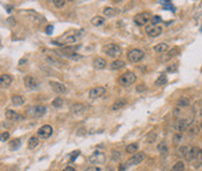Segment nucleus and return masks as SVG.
<instances>
[{
	"mask_svg": "<svg viewBox=\"0 0 202 171\" xmlns=\"http://www.w3.org/2000/svg\"><path fill=\"white\" fill-rule=\"evenodd\" d=\"M103 51L106 52L109 57L112 58H117L118 56L122 55V47L118 44H107L103 47Z\"/></svg>",
	"mask_w": 202,
	"mask_h": 171,
	"instance_id": "1",
	"label": "nucleus"
},
{
	"mask_svg": "<svg viewBox=\"0 0 202 171\" xmlns=\"http://www.w3.org/2000/svg\"><path fill=\"white\" fill-rule=\"evenodd\" d=\"M46 111L47 109L45 106H32L30 108H27L26 114L31 118H40V117H42V115H45Z\"/></svg>",
	"mask_w": 202,
	"mask_h": 171,
	"instance_id": "2",
	"label": "nucleus"
},
{
	"mask_svg": "<svg viewBox=\"0 0 202 171\" xmlns=\"http://www.w3.org/2000/svg\"><path fill=\"white\" fill-rule=\"evenodd\" d=\"M135 81H136V76H135V73L128 71V72L123 73L122 76H120L119 78H118V83L122 84V86H130V84H133Z\"/></svg>",
	"mask_w": 202,
	"mask_h": 171,
	"instance_id": "3",
	"label": "nucleus"
},
{
	"mask_svg": "<svg viewBox=\"0 0 202 171\" xmlns=\"http://www.w3.org/2000/svg\"><path fill=\"white\" fill-rule=\"evenodd\" d=\"M127 57H128V60L130 61V62L136 63V62H139V61H141L144 58V52L141 50H139V49H134V50H130L128 52Z\"/></svg>",
	"mask_w": 202,
	"mask_h": 171,
	"instance_id": "4",
	"label": "nucleus"
},
{
	"mask_svg": "<svg viewBox=\"0 0 202 171\" xmlns=\"http://www.w3.org/2000/svg\"><path fill=\"white\" fill-rule=\"evenodd\" d=\"M149 20H151L150 12H139L134 16V23L138 26H144L149 23Z\"/></svg>",
	"mask_w": 202,
	"mask_h": 171,
	"instance_id": "5",
	"label": "nucleus"
},
{
	"mask_svg": "<svg viewBox=\"0 0 202 171\" xmlns=\"http://www.w3.org/2000/svg\"><path fill=\"white\" fill-rule=\"evenodd\" d=\"M145 31H146V33L150 36V37H158V36H160L163 33V27L161 26H156V25H148L145 27Z\"/></svg>",
	"mask_w": 202,
	"mask_h": 171,
	"instance_id": "6",
	"label": "nucleus"
},
{
	"mask_svg": "<svg viewBox=\"0 0 202 171\" xmlns=\"http://www.w3.org/2000/svg\"><path fill=\"white\" fill-rule=\"evenodd\" d=\"M145 160V153H141V151H139V153H135L131 158L128 160V162H127V166H133V165H138V164H140V162H143Z\"/></svg>",
	"mask_w": 202,
	"mask_h": 171,
	"instance_id": "7",
	"label": "nucleus"
},
{
	"mask_svg": "<svg viewBox=\"0 0 202 171\" xmlns=\"http://www.w3.org/2000/svg\"><path fill=\"white\" fill-rule=\"evenodd\" d=\"M88 161L90 164H93V165H96V164H103L106 161V155L101 151H96L88 158Z\"/></svg>",
	"mask_w": 202,
	"mask_h": 171,
	"instance_id": "8",
	"label": "nucleus"
},
{
	"mask_svg": "<svg viewBox=\"0 0 202 171\" xmlns=\"http://www.w3.org/2000/svg\"><path fill=\"white\" fill-rule=\"evenodd\" d=\"M106 92H107V90L104 87L97 86V87L92 88V90L89 91V98L90 99H97V98H99V97H102V95L106 94Z\"/></svg>",
	"mask_w": 202,
	"mask_h": 171,
	"instance_id": "9",
	"label": "nucleus"
},
{
	"mask_svg": "<svg viewBox=\"0 0 202 171\" xmlns=\"http://www.w3.org/2000/svg\"><path fill=\"white\" fill-rule=\"evenodd\" d=\"M52 133H53V130H52L51 125H42L37 130V136L41 139H47L52 135Z\"/></svg>",
	"mask_w": 202,
	"mask_h": 171,
	"instance_id": "10",
	"label": "nucleus"
},
{
	"mask_svg": "<svg viewBox=\"0 0 202 171\" xmlns=\"http://www.w3.org/2000/svg\"><path fill=\"white\" fill-rule=\"evenodd\" d=\"M24 84L26 88H29V90H35V88L39 87V79L34 76H25L24 77Z\"/></svg>",
	"mask_w": 202,
	"mask_h": 171,
	"instance_id": "11",
	"label": "nucleus"
},
{
	"mask_svg": "<svg viewBox=\"0 0 202 171\" xmlns=\"http://www.w3.org/2000/svg\"><path fill=\"white\" fill-rule=\"evenodd\" d=\"M190 122H191V119H179L175 123V129L179 133L184 132V130H186V129H189V127L191 125Z\"/></svg>",
	"mask_w": 202,
	"mask_h": 171,
	"instance_id": "12",
	"label": "nucleus"
},
{
	"mask_svg": "<svg viewBox=\"0 0 202 171\" xmlns=\"http://www.w3.org/2000/svg\"><path fill=\"white\" fill-rule=\"evenodd\" d=\"M48 83H50V87L53 90V92H56V93H66V92H67L66 86H65V84H62V83H60V82H56V81H50Z\"/></svg>",
	"mask_w": 202,
	"mask_h": 171,
	"instance_id": "13",
	"label": "nucleus"
},
{
	"mask_svg": "<svg viewBox=\"0 0 202 171\" xmlns=\"http://www.w3.org/2000/svg\"><path fill=\"white\" fill-rule=\"evenodd\" d=\"M5 117H6V119L12 120V122H20V120L24 119V117L21 114L16 113L15 111H11V109H8V111L5 112Z\"/></svg>",
	"mask_w": 202,
	"mask_h": 171,
	"instance_id": "14",
	"label": "nucleus"
},
{
	"mask_svg": "<svg viewBox=\"0 0 202 171\" xmlns=\"http://www.w3.org/2000/svg\"><path fill=\"white\" fill-rule=\"evenodd\" d=\"M87 111V106H85L83 103H76L72 106L71 108V113L72 114H76V115H79V114H83Z\"/></svg>",
	"mask_w": 202,
	"mask_h": 171,
	"instance_id": "15",
	"label": "nucleus"
},
{
	"mask_svg": "<svg viewBox=\"0 0 202 171\" xmlns=\"http://www.w3.org/2000/svg\"><path fill=\"white\" fill-rule=\"evenodd\" d=\"M198 150H200V149L196 148V146H190L189 150H187L186 155H185V159H186L187 161L195 160V158H196V155H197V153H198Z\"/></svg>",
	"mask_w": 202,
	"mask_h": 171,
	"instance_id": "16",
	"label": "nucleus"
},
{
	"mask_svg": "<svg viewBox=\"0 0 202 171\" xmlns=\"http://www.w3.org/2000/svg\"><path fill=\"white\" fill-rule=\"evenodd\" d=\"M53 55H47L46 56V60H47V62H50V63H52V65H57V66H63V62L57 57V52H52Z\"/></svg>",
	"mask_w": 202,
	"mask_h": 171,
	"instance_id": "17",
	"label": "nucleus"
},
{
	"mask_svg": "<svg viewBox=\"0 0 202 171\" xmlns=\"http://www.w3.org/2000/svg\"><path fill=\"white\" fill-rule=\"evenodd\" d=\"M11 83H12V77L10 76V74L4 73V74L0 76V86H1V87L6 88V87H9Z\"/></svg>",
	"mask_w": 202,
	"mask_h": 171,
	"instance_id": "18",
	"label": "nucleus"
},
{
	"mask_svg": "<svg viewBox=\"0 0 202 171\" xmlns=\"http://www.w3.org/2000/svg\"><path fill=\"white\" fill-rule=\"evenodd\" d=\"M106 65H107V61L103 57H96L93 60V66H94V68H97V70H103V68H106Z\"/></svg>",
	"mask_w": 202,
	"mask_h": 171,
	"instance_id": "19",
	"label": "nucleus"
},
{
	"mask_svg": "<svg viewBox=\"0 0 202 171\" xmlns=\"http://www.w3.org/2000/svg\"><path fill=\"white\" fill-rule=\"evenodd\" d=\"M190 104H191V99L187 97V95H182V97L179 98V100H177V107H180V108L189 107Z\"/></svg>",
	"mask_w": 202,
	"mask_h": 171,
	"instance_id": "20",
	"label": "nucleus"
},
{
	"mask_svg": "<svg viewBox=\"0 0 202 171\" xmlns=\"http://www.w3.org/2000/svg\"><path fill=\"white\" fill-rule=\"evenodd\" d=\"M125 104H127V100H125V99H123V98L117 99L113 103V106H112V109H113V111H119V109L125 107Z\"/></svg>",
	"mask_w": 202,
	"mask_h": 171,
	"instance_id": "21",
	"label": "nucleus"
},
{
	"mask_svg": "<svg viewBox=\"0 0 202 171\" xmlns=\"http://www.w3.org/2000/svg\"><path fill=\"white\" fill-rule=\"evenodd\" d=\"M168 50H169V45L165 44V42H160L156 46H154V51L156 53H164L165 51H168Z\"/></svg>",
	"mask_w": 202,
	"mask_h": 171,
	"instance_id": "22",
	"label": "nucleus"
},
{
	"mask_svg": "<svg viewBox=\"0 0 202 171\" xmlns=\"http://www.w3.org/2000/svg\"><path fill=\"white\" fill-rule=\"evenodd\" d=\"M104 23H106V19H104L103 16H93L92 19H90V24H92L93 26H101L103 25Z\"/></svg>",
	"mask_w": 202,
	"mask_h": 171,
	"instance_id": "23",
	"label": "nucleus"
},
{
	"mask_svg": "<svg viewBox=\"0 0 202 171\" xmlns=\"http://www.w3.org/2000/svg\"><path fill=\"white\" fill-rule=\"evenodd\" d=\"M123 67H125V62L124 61H122V60H115V61H113L112 63H110V68L112 70H120V68H123Z\"/></svg>",
	"mask_w": 202,
	"mask_h": 171,
	"instance_id": "24",
	"label": "nucleus"
},
{
	"mask_svg": "<svg viewBox=\"0 0 202 171\" xmlns=\"http://www.w3.org/2000/svg\"><path fill=\"white\" fill-rule=\"evenodd\" d=\"M79 36H81V33L79 35H68V36H66L63 39V42L65 44H76L78 41Z\"/></svg>",
	"mask_w": 202,
	"mask_h": 171,
	"instance_id": "25",
	"label": "nucleus"
},
{
	"mask_svg": "<svg viewBox=\"0 0 202 171\" xmlns=\"http://www.w3.org/2000/svg\"><path fill=\"white\" fill-rule=\"evenodd\" d=\"M11 102L14 106H23L25 103V98L21 97V95H12Z\"/></svg>",
	"mask_w": 202,
	"mask_h": 171,
	"instance_id": "26",
	"label": "nucleus"
},
{
	"mask_svg": "<svg viewBox=\"0 0 202 171\" xmlns=\"http://www.w3.org/2000/svg\"><path fill=\"white\" fill-rule=\"evenodd\" d=\"M39 145V138H36V136H31V138L29 139V143H27V148L29 149H35Z\"/></svg>",
	"mask_w": 202,
	"mask_h": 171,
	"instance_id": "27",
	"label": "nucleus"
},
{
	"mask_svg": "<svg viewBox=\"0 0 202 171\" xmlns=\"http://www.w3.org/2000/svg\"><path fill=\"white\" fill-rule=\"evenodd\" d=\"M202 165V150L200 149L198 150V153H197V155H196V158H195V164H193V166L195 167H200Z\"/></svg>",
	"mask_w": 202,
	"mask_h": 171,
	"instance_id": "28",
	"label": "nucleus"
},
{
	"mask_svg": "<svg viewBox=\"0 0 202 171\" xmlns=\"http://www.w3.org/2000/svg\"><path fill=\"white\" fill-rule=\"evenodd\" d=\"M138 149H139V145L136 143H133V144H129L125 150H127L128 154H135V153H138Z\"/></svg>",
	"mask_w": 202,
	"mask_h": 171,
	"instance_id": "29",
	"label": "nucleus"
},
{
	"mask_svg": "<svg viewBox=\"0 0 202 171\" xmlns=\"http://www.w3.org/2000/svg\"><path fill=\"white\" fill-rule=\"evenodd\" d=\"M166 82H168V79H166V76H165V73H161L159 76V78L155 81V84L158 86V87H160V86H164Z\"/></svg>",
	"mask_w": 202,
	"mask_h": 171,
	"instance_id": "30",
	"label": "nucleus"
},
{
	"mask_svg": "<svg viewBox=\"0 0 202 171\" xmlns=\"http://www.w3.org/2000/svg\"><path fill=\"white\" fill-rule=\"evenodd\" d=\"M184 170H185V164L182 161H177L175 165L171 167L170 171H184Z\"/></svg>",
	"mask_w": 202,
	"mask_h": 171,
	"instance_id": "31",
	"label": "nucleus"
},
{
	"mask_svg": "<svg viewBox=\"0 0 202 171\" xmlns=\"http://www.w3.org/2000/svg\"><path fill=\"white\" fill-rule=\"evenodd\" d=\"M103 12L106 14V16H108V17H113L114 15H117V10L114 8H106Z\"/></svg>",
	"mask_w": 202,
	"mask_h": 171,
	"instance_id": "32",
	"label": "nucleus"
},
{
	"mask_svg": "<svg viewBox=\"0 0 202 171\" xmlns=\"http://www.w3.org/2000/svg\"><path fill=\"white\" fill-rule=\"evenodd\" d=\"M158 150H159V153L166 154V153H168V144H166L165 141H161V143H160V144L158 145Z\"/></svg>",
	"mask_w": 202,
	"mask_h": 171,
	"instance_id": "33",
	"label": "nucleus"
},
{
	"mask_svg": "<svg viewBox=\"0 0 202 171\" xmlns=\"http://www.w3.org/2000/svg\"><path fill=\"white\" fill-rule=\"evenodd\" d=\"M20 145H21L20 139H14V140H11V143H10V149H11V150H16V149L20 148Z\"/></svg>",
	"mask_w": 202,
	"mask_h": 171,
	"instance_id": "34",
	"label": "nucleus"
},
{
	"mask_svg": "<svg viewBox=\"0 0 202 171\" xmlns=\"http://www.w3.org/2000/svg\"><path fill=\"white\" fill-rule=\"evenodd\" d=\"M52 106L55 107V108H61L62 106H63V99L62 98H55L53 100H52Z\"/></svg>",
	"mask_w": 202,
	"mask_h": 171,
	"instance_id": "35",
	"label": "nucleus"
},
{
	"mask_svg": "<svg viewBox=\"0 0 202 171\" xmlns=\"http://www.w3.org/2000/svg\"><path fill=\"white\" fill-rule=\"evenodd\" d=\"M52 4H53V6H56V8L61 9V8H63V6H66L67 1H65V0H53Z\"/></svg>",
	"mask_w": 202,
	"mask_h": 171,
	"instance_id": "36",
	"label": "nucleus"
},
{
	"mask_svg": "<svg viewBox=\"0 0 202 171\" xmlns=\"http://www.w3.org/2000/svg\"><path fill=\"white\" fill-rule=\"evenodd\" d=\"M197 132H198V129H197V127L195 125V124H192V125H190V127H189V135H190V136L196 135V134H197Z\"/></svg>",
	"mask_w": 202,
	"mask_h": 171,
	"instance_id": "37",
	"label": "nucleus"
},
{
	"mask_svg": "<svg viewBox=\"0 0 202 171\" xmlns=\"http://www.w3.org/2000/svg\"><path fill=\"white\" fill-rule=\"evenodd\" d=\"M179 52H180V49H179V47H174V49H171V50L169 51L168 56L171 58V57H174V56H176V55H179Z\"/></svg>",
	"mask_w": 202,
	"mask_h": 171,
	"instance_id": "38",
	"label": "nucleus"
},
{
	"mask_svg": "<svg viewBox=\"0 0 202 171\" xmlns=\"http://www.w3.org/2000/svg\"><path fill=\"white\" fill-rule=\"evenodd\" d=\"M9 138H10V133H8V132L0 133V141H6V140H9Z\"/></svg>",
	"mask_w": 202,
	"mask_h": 171,
	"instance_id": "39",
	"label": "nucleus"
},
{
	"mask_svg": "<svg viewBox=\"0 0 202 171\" xmlns=\"http://www.w3.org/2000/svg\"><path fill=\"white\" fill-rule=\"evenodd\" d=\"M155 139H156V133L151 132V133L148 135V143H149V144H151V143L155 141Z\"/></svg>",
	"mask_w": 202,
	"mask_h": 171,
	"instance_id": "40",
	"label": "nucleus"
},
{
	"mask_svg": "<svg viewBox=\"0 0 202 171\" xmlns=\"http://www.w3.org/2000/svg\"><path fill=\"white\" fill-rule=\"evenodd\" d=\"M189 148H190V146H181V148L179 149V155H180V156H185L186 153H187V150H189Z\"/></svg>",
	"mask_w": 202,
	"mask_h": 171,
	"instance_id": "41",
	"label": "nucleus"
},
{
	"mask_svg": "<svg viewBox=\"0 0 202 171\" xmlns=\"http://www.w3.org/2000/svg\"><path fill=\"white\" fill-rule=\"evenodd\" d=\"M181 138H182V134L181 133H176L175 135H174V144H177V143H180V140H181Z\"/></svg>",
	"mask_w": 202,
	"mask_h": 171,
	"instance_id": "42",
	"label": "nucleus"
},
{
	"mask_svg": "<svg viewBox=\"0 0 202 171\" xmlns=\"http://www.w3.org/2000/svg\"><path fill=\"white\" fill-rule=\"evenodd\" d=\"M161 21H163V20H161V17H160V16H152V17H151L152 25H156V26H158V24H160Z\"/></svg>",
	"mask_w": 202,
	"mask_h": 171,
	"instance_id": "43",
	"label": "nucleus"
},
{
	"mask_svg": "<svg viewBox=\"0 0 202 171\" xmlns=\"http://www.w3.org/2000/svg\"><path fill=\"white\" fill-rule=\"evenodd\" d=\"M146 91V86L143 83V84H138L136 86V92H139V93H141V92H145Z\"/></svg>",
	"mask_w": 202,
	"mask_h": 171,
	"instance_id": "44",
	"label": "nucleus"
},
{
	"mask_svg": "<svg viewBox=\"0 0 202 171\" xmlns=\"http://www.w3.org/2000/svg\"><path fill=\"white\" fill-rule=\"evenodd\" d=\"M119 158H120L119 151H115V150H113V151H112V160H118Z\"/></svg>",
	"mask_w": 202,
	"mask_h": 171,
	"instance_id": "45",
	"label": "nucleus"
},
{
	"mask_svg": "<svg viewBox=\"0 0 202 171\" xmlns=\"http://www.w3.org/2000/svg\"><path fill=\"white\" fill-rule=\"evenodd\" d=\"M176 70H177V65H175V63H174V65L169 66V67H168V70H166V71H168L169 73H171V72H175Z\"/></svg>",
	"mask_w": 202,
	"mask_h": 171,
	"instance_id": "46",
	"label": "nucleus"
},
{
	"mask_svg": "<svg viewBox=\"0 0 202 171\" xmlns=\"http://www.w3.org/2000/svg\"><path fill=\"white\" fill-rule=\"evenodd\" d=\"M86 171H103V169L101 166H90L88 167Z\"/></svg>",
	"mask_w": 202,
	"mask_h": 171,
	"instance_id": "47",
	"label": "nucleus"
},
{
	"mask_svg": "<svg viewBox=\"0 0 202 171\" xmlns=\"http://www.w3.org/2000/svg\"><path fill=\"white\" fill-rule=\"evenodd\" d=\"M52 31H53V26H52V25H48V26L46 27V33H48V35H51Z\"/></svg>",
	"mask_w": 202,
	"mask_h": 171,
	"instance_id": "48",
	"label": "nucleus"
},
{
	"mask_svg": "<svg viewBox=\"0 0 202 171\" xmlns=\"http://www.w3.org/2000/svg\"><path fill=\"white\" fill-rule=\"evenodd\" d=\"M78 154H79V151H73V154H72V158H71V161H73V160H74V158H77V156H78Z\"/></svg>",
	"mask_w": 202,
	"mask_h": 171,
	"instance_id": "49",
	"label": "nucleus"
},
{
	"mask_svg": "<svg viewBox=\"0 0 202 171\" xmlns=\"http://www.w3.org/2000/svg\"><path fill=\"white\" fill-rule=\"evenodd\" d=\"M127 167H128L127 165H123V164H120V165H119V169H118V171H124Z\"/></svg>",
	"mask_w": 202,
	"mask_h": 171,
	"instance_id": "50",
	"label": "nucleus"
},
{
	"mask_svg": "<svg viewBox=\"0 0 202 171\" xmlns=\"http://www.w3.org/2000/svg\"><path fill=\"white\" fill-rule=\"evenodd\" d=\"M63 171H76V169L72 167V166H67V167L63 169Z\"/></svg>",
	"mask_w": 202,
	"mask_h": 171,
	"instance_id": "51",
	"label": "nucleus"
},
{
	"mask_svg": "<svg viewBox=\"0 0 202 171\" xmlns=\"http://www.w3.org/2000/svg\"><path fill=\"white\" fill-rule=\"evenodd\" d=\"M200 115H201V117H202V108H201V111H200Z\"/></svg>",
	"mask_w": 202,
	"mask_h": 171,
	"instance_id": "52",
	"label": "nucleus"
},
{
	"mask_svg": "<svg viewBox=\"0 0 202 171\" xmlns=\"http://www.w3.org/2000/svg\"><path fill=\"white\" fill-rule=\"evenodd\" d=\"M9 171H18L16 169H11V170H9Z\"/></svg>",
	"mask_w": 202,
	"mask_h": 171,
	"instance_id": "53",
	"label": "nucleus"
},
{
	"mask_svg": "<svg viewBox=\"0 0 202 171\" xmlns=\"http://www.w3.org/2000/svg\"><path fill=\"white\" fill-rule=\"evenodd\" d=\"M201 128H202V122H201Z\"/></svg>",
	"mask_w": 202,
	"mask_h": 171,
	"instance_id": "54",
	"label": "nucleus"
},
{
	"mask_svg": "<svg viewBox=\"0 0 202 171\" xmlns=\"http://www.w3.org/2000/svg\"><path fill=\"white\" fill-rule=\"evenodd\" d=\"M201 72H202V68H201Z\"/></svg>",
	"mask_w": 202,
	"mask_h": 171,
	"instance_id": "55",
	"label": "nucleus"
}]
</instances>
